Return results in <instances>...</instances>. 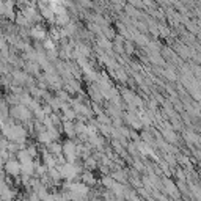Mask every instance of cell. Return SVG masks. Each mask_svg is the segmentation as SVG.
Here are the masks:
<instances>
[{
    "label": "cell",
    "instance_id": "obj_2",
    "mask_svg": "<svg viewBox=\"0 0 201 201\" xmlns=\"http://www.w3.org/2000/svg\"><path fill=\"white\" fill-rule=\"evenodd\" d=\"M11 113H13V116L21 118V119H24V118H28V116H30V115H28V110H27V108H24V107H21V105H19V107H14Z\"/></svg>",
    "mask_w": 201,
    "mask_h": 201
},
{
    "label": "cell",
    "instance_id": "obj_3",
    "mask_svg": "<svg viewBox=\"0 0 201 201\" xmlns=\"http://www.w3.org/2000/svg\"><path fill=\"white\" fill-rule=\"evenodd\" d=\"M33 36H39V38H43V36H44V31H43V30H39V28H35V30H33Z\"/></svg>",
    "mask_w": 201,
    "mask_h": 201
},
{
    "label": "cell",
    "instance_id": "obj_1",
    "mask_svg": "<svg viewBox=\"0 0 201 201\" xmlns=\"http://www.w3.org/2000/svg\"><path fill=\"white\" fill-rule=\"evenodd\" d=\"M5 170L8 175H13V176H17L21 173V162H17V160H8V162L5 164Z\"/></svg>",
    "mask_w": 201,
    "mask_h": 201
}]
</instances>
